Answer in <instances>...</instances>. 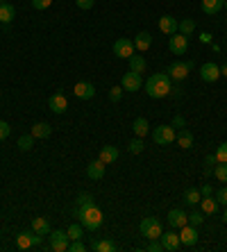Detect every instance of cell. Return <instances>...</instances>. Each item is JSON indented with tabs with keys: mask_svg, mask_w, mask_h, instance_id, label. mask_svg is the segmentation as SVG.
Listing matches in <instances>:
<instances>
[{
	"mask_svg": "<svg viewBox=\"0 0 227 252\" xmlns=\"http://www.w3.org/2000/svg\"><path fill=\"white\" fill-rule=\"evenodd\" d=\"M32 229H34L39 236H48L53 229H50V220L48 218H43V216H39V218H34L32 220Z\"/></svg>",
	"mask_w": 227,
	"mask_h": 252,
	"instance_id": "44dd1931",
	"label": "cell"
},
{
	"mask_svg": "<svg viewBox=\"0 0 227 252\" xmlns=\"http://www.w3.org/2000/svg\"><path fill=\"white\" fill-rule=\"evenodd\" d=\"M221 75H223V77H227V64H223V66H221Z\"/></svg>",
	"mask_w": 227,
	"mask_h": 252,
	"instance_id": "f907efd6",
	"label": "cell"
},
{
	"mask_svg": "<svg viewBox=\"0 0 227 252\" xmlns=\"http://www.w3.org/2000/svg\"><path fill=\"white\" fill-rule=\"evenodd\" d=\"M200 77H202V82H216L221 77V66L214 62H207L200 66Z\"/></svg>",
	"mask_w": 227,
	"mask_h": 252,
	"instance_id": "8fae6325",
	"label": "cell"
},
{
	"mask_svg": "<svg viewBox=\"0 0 227 252\" xmlns=\"http://www.w3.org/2000/svg\"><path fill=\"white\" fill-rule=\"evenodd\" d=\"M75 216L80 218V223H82L84 229H91V232H96L98 227H102V216L100 207L93 202V195L91 193H80L78 195V207H75Z\"/></svg>",
	"mask_w": 227,
	"mask_h": 252,
	"instance_id": "6da1fadb",
	"label": "cell"
},
{
	"mask_svg": "<svg viewBox=\"0 0 227 252\" xmlns=\"http://www.w3.org/2000/svg\"><path fill=\"white\" fill-rule=\"evenodd\" d=\"M184 200H186V205H198V202L202 200L200 189H186V191H184Z\"/></svg>",
	"mask_w": 227,
	"mask_h": 252,
	"instance_id": "f546056e",
	"label": "cell"
},
{
	"mask_svg": "<svg viewBox=\"0 0 227 252\" xmlns=\"http://www.w3.org/2000/svg\"><path fill=\"white\" fill-rule=\"evenodd\" d=\"M170 89H173V80L168 77V73H152L145 82V94L155 100L170 95Z\"/></svg>",
	"mask_w": 227,
	"mask_h": 252,
	"instance_id": "7a4b0ae2",
	"label": "cell"
},
{
	"mask_svg": "<svg viewBox=\"0 0 227 252\" xmlns=\"http://www.w3.org/2000/svg\"><path fill=\"white\" fill-rule=\"evenodd\" d=\"M105 168H107V164L100 161V159H96V161H91V164L86 166V177L93 180V182H98V180L105 177Z\"/></svg>",
	"mask_w": 227,
	"mask_h": 252,
	"instance_id": "9a60e30c",
	"label": "cell"
},
{
	"mask_svg": "<svg viewBox=\"0 0 227 252\" xmlns=\"http://www.w3.org/2000/svg\"><path fill=\"white\" fill-rule=\"evenodd\" d=\"M200 43H211V34H209V32H202V34H200Z\"/></svg>",
	"mask_w": 227,
	"mask_h": 252,
	"instance_id": "c3c4849f",
	"label": "cell"
},
{
	"mask_svg": "<svg viewBox=\"0 0 227 252\" xmlns=\"http://www.w3.org/2000/svg\"><path fill=\"white\" fill-rule=\"evenodd\" d=\"M159 30H162L164 34H175V32H177V21H175L173 16H170V14H164L162 18H159Z\"/></svg>",
	"mask_w": 227,
	"mask_h": 252,
	"instance_id": "ac0fdd59",
	"label": "cell"
},
{
	"mask_svg": "<svg viewBox=\"0 0 227 252\" xmlns=\"http://www.w3.org/2000/svg\"><path fill=\"white\" fill-rule=\"evenodd\" d=\"M0 5H2V0H0Z\"/></svg>",
	"mask_w": 227,
	"mask_h": 252,
	"instance_id": "db71d44e",
	"label": "cell"
},
{
	"mask_svg": "<svg viewBox=\"0 0 227 252\" xmlns=\"http://www.w3.org/2000/svg\"><path fill=\"white\" fill-rule=\"evenodd\" d=\"M223 220H225V223H227V209L223 211Z\"/></svg>",
	"mask_w": 227,
	"mask_h": 252,
	"instance_id": "816d5d0a",
	"label": "cell"
},
{
	"mask_svg": "<svg viewBox=\"0 0 227 252\" xmlns=\"http://www.w3.org/2000/svg\"><path fill=\"white\" fill-rule=\"evenodd\" d=\"M93 2H96V0H75V5H78L80 9H91Z\"/></svg>",
	"mask_w": 227,
	"mask_h": 252,
	"instance_id": "f6af8a7d",
	"label": "cell"
},
{
	"mask_svg": "<svg viewBox=\"0 0 227 252\" xmlns=\"http://www.w3.org/2000/svg\"><path fill=\"white\" fill-rule=\"evenodd\" d=\"M9 134H12V127H9V123L0 121V141H5Z\"/></svg>",
	"mask_w": 227,
	"mask_h": 252,
	"instance_id": "60d3db41",
	"label": "cell"
},
{
	"mask_svg": "<svg viewBox=\"0 0 227 252\" xmlns=\"http://www.w3.org/2000/svg\"><path fill=\"white\" fill-rule=\"evenodd\" d=\"M50 250L55 252H66L68 250V243H71V239H68V234H66V229H55V232H50Z\"/></svg>",
	"mask_w": 227,
	"mask_h": 252,
	"instance_id": "52a82bcc",
	"label": "cell"
},
{
	"mask_svg": "<svg viewBox=\"0 0 227 252\" xmlns=\"http://www.w3.org/2000/svg\"><path fill=\"white\" fill-rule=\"evenodd\" d=\"M50 5H53V0H32V7L39 9V12H41V9H48Z\"/></svg>",
	"mask_w": 227,
	"mask_h": 252,
	"instance_id": "7bdbcfd3",
	"label": "cell"
},
{
	"mask_svg": "<svg viewBox=\"0 0 227 252\" xmlns=\"http://www.w3.org/2000/svg\"><path fill=\"white\" fill-rule=\"evenodd\" d=\"M139 232H141V236H145L148 241L159 239V236H162V232H164L162 220H159V218H155V216L143 218V220H141V225H139Z\"/></svg>",
	"mask_w": 227,
	"mask_h": 252,
	"instance_id": "3957f363",
	"label": "cell"
},
{
	"mask_svg": "<svg viewBox=\"0 0 227 252\" xmlns=\"http://www.w3.org/2000/svg\"><path fill=\"white\" fill-rule=\"evenodd\" d=\"M148 250H150V252H164L162 241H159V239H152V241H148Z\"/></svg>",
	"mask_w": 227,
	"mask_h": 252,
	"instance_id": "b9f144b4",
	"label": "cell"
},
{
	"mask_svg": "<svg viewBox=\"0 0 227 252\" xmlns=\"http://www.w3.org/2000/svg\"><path fill=\"white\" fill-rule=\"evenodd\" d=\"M120 87H123V91H132V94H134V91H139V89L143 87V82H141V75H139V73H125V75H123V80H120Z\"/></svg>",
	"mask_w": 227,
	"mask_h": 252,
	"instance_id": "7c38bea8",
	"label": "cell"
},
{
	"mask_svg": "<svg viewBox=\"0 0 227 252\" xmlns=\"http://www.w3.org/2000/svg\"><path fill=\"white\" fill-rule=\"evenodd\" d=\"M132 129H134V134L141 139V136H145L150 132V123L145 121V118H137V121L132 123Z\"/></svg>",
	"mask_w": 227,
	"mask_h": 252,
	"instance_id": "f1b7e54d",
	"label": "cell"
},
{
	"mask_svg": "<svg viewBox=\"0 0 227 252\" xmlns=\"http://www.w3.org/2000/svg\"><path fill=\"white\" fill-rule=\"evenodd\" d=\"M198 227H193L191 223H186L184 227H179V241H182V246L186 248H193L198 243Z\"/></svg>",
	"mask_w": 227,
	"mask_h": 252,
	"instance_id": "30bf717a",
	"label": "cell"
},
{
	"mask_svg": "<svg viewBox=\"0 0 227 252\" xmlns=\"http://www.w3.org/2000/svg\"><path fill=\"white\" fill-rule=\"evenodd\" d=\"M189 223H191L193 227L202 225L204 223V214H202V211H193V214H189Z\"/></svg>",
	"mask_w": 227,
	"mask_h": 252,
	"instance_id": "74e56055",
	"label": "cell"
},
{
	"mask_svg": "<svg viewBox=\"0 0 227 252\" xmlns=\"http://www.w3.org/2000/svg\"><path fill=\"white\" fill-rule=\"evenodd\" d=\"M118 148L116 146H102V150H100V161H105V164H114L116 159H118Z\"/></svg>",
	"mask_w": 227,
	"mask_h": 252,
	"instance_id": "7402d4cb",
	"label": "cell"
},
{
	"mask_svg": "<svg viewBox=\"0 0 227 252\" xmlns=\"http://www.w3.org/2000/svg\"><path fill=\"white\" fill-rule=\"evenodd\" d=\"M86 250V246H84L82 241H73V243H68V252H84Z\"/></svg>",
	"mask_w": 227,
	"mask_h": 252,
	"instance_id": "ee69618b",
	"label": "cell"
},
{
	"mask_svg": "<svg viewBox=\"0 0 227 252\" xmlns=\"http://www.w3.org/2000/svg\"><path fill=\"white\" fill-rule=\"evenodd\" d=\"M170 125H173V127H186V118L177 114V116L173 118V123H170Z\"/></svg>",
	"mask_w": 227,
	"mask_h": 252,
	"instance_id": "bcb514c9",
	"label": "cell"
},
{
	"mask_svg": "<svg viewBox=\"0 0 227 252\" xmlns=\"http://www.w3.org/2000/svg\"><path fill=\"white\" fill-rule=\"evenodd\" d=\"M216 164H218V161H216V155H209V157L204 159V177L214 173V166Z\"/></svg>",
	"mask_w": 227,
	"mask_h": 252,
	"instance_id": "8d00e7d4",
	"label": "cell"
},
{
	"mask_svg": "<svg viewBox=\"0 0 227 252\" xmlns=\"http://www.w3.org/2000/svg\"><path fill=\"white\" fill-rule=\"evenodd\" d=\"M150 46H152V34L150 32H139L137 39H134V48L139 53H145V50H150Z\"/></svg>",
	"mask_w": 227,
	"mask_h": 252,
	"instance_id": "ffe728a7",
	"label": "cell"
},
{
	"mask_svg": "<svg viewBox=\"0 0 227 252\" xmlns=\"http://www.w3.org/2000/svg\"><path fill=\"white\" fill-rule=\"evenodd\" d=\"M41 239H43V236H39L34 229H25V232H21V234L16 236V246H18V250L41 248Z\"/></svg>",
	"mask_w": 227,
	"mask_h": 252,
	"instance_id": "5b68a950",
	"label": "cell"
},
{
	"mask_svg": "<svg viewBox=\"0 0 227 252\" xmlns=\"http://www.w3.org/2000/svg\"><path fill=\"white\" fill-rule=\"evenodd\" d=\"M91 250L93 252H114L116 250V243H114V241H107V239L93 241V243H91Z\"/></svg>",
	"mask_w": 227,
	"mask_h": 252,
	"instance_id": "83f0119b",
	"label": "cell"
},
{
	"mask_svg": "<svg viewBox=\"0 0 227 252\" xmlns=\"http://www.w3.org/2000/svg\"><path fill=\"white\" fill-rule=\"evenodd\" d=\"M214 198L218 200V205H225V207H227V187H221V189H218Z\"/></svg>",
	"mask_w": 227,
	"mask_h": 252,
	"instance_id": "ab89813d",
	"label": "cell"
},
{
	"mask_svg": "<svg viewBox=\"0 0 227 252\" xmlns=\"http://www.w3.org/2000/svg\"><path fill=\"white\" fill-rule=\"evenodd\" d=\"M175 141L179 143V148H184V150H189V148L193 146V134H191V132H189L186 127H182V129L177 132V136H175Z\"/></svg>",
	"mask_w": 227,
	"mask_h": 252,
	"instance_id": "4316f807",
	"label": "cell"
},
{
	"mask_svg": "<svg viewBox=\"0 0 227 252\" xmlns=\"http://www.w3.org/2000/svg\"><path fill=\"white\" fill-rule=\"evenodd\" d=\"M193 68V62H173V64L168 66V77L175 80V82H184L189 73Z\"/></svg>",
	"mask_w": 227,
	"mask_h": 252,
	"instance_id": "8992f818",
	"label": "cell"
},
{
	"mask_svg": "<svg viewBox=\"0 0 227 252\" xmlns=\"http://www.w3.org/2000/svg\"><path fill=\"white\" fill-rule=\"evenodd\" d=\"M159 241H162L164 250H170V252L179 250V246H182V241H179V234H177V232H170V229H168V232H162Z\"/></svg>",
	"mask_w": 227,
	"mask_h": 252,
	"instance_id": "4fadbf2b",
	"label": "cell"
},
{
	"mask_svg": "<svg viewBox=\"0 0 227 252\" xmlns=\"http://www.w3.org/2000/svg\"><path fill=\"white\" fill-rule=\"evenodd\" d=\"M30 134L34 136V139H48V136L53 134V127H50L48 123H34Z\"/></svg>",
	"mask_w": 227,
	"mask_h": 252,
	"instance_id": "d4e9b609",
	"label": "cell"
},
{
	"mask_svg": "<svg viewBox=\"0 0 227 252\" xmlns=\"http://www.w3.org/2000/svg\"><path fill=\"white\" fill-rule=\"evenodd\" d=\"M170 94H173L175 98H179V95H182V87H173L170 89Z\"/></svg>",
	"mask_w": 227,
	"mask_h": 252,
	"instance_id": "681fc988",
	"label": "cell"
},
{
	"mask_svg": "<svg viewBox=\"0 0 227 252\" xmlns=\"http://www.w3.org/2000/svg\"><path fill=\"white\" fill-rule=\"evenodd\" d=\"M177 30L182 32V34L191 36L193 30H196V23H193V18H184V21H179V23H177Z\"/></svg>",
	"mask_w": 227,
	"mask_h": 252,
	"instance_id": "1f68e13d",
	"label": "cell"
},
{
	"mask_svg": "<svg viewBox=\"0 0 227 252\" xmlns=\"http://www.w3.org/2000/svg\"><path fill=\"white\" fill-rule=\"evenodd\" d=\"M127 150H130L132 155H141V153H143V150H145V143H143V141H141V139H139V136H137V139H132L130 143H127Z\"/></svg>",
	"mask_w": 227,
	"mask_h": 252,
	"instance_id": "836d02e7",
	"label": "cell"
},
{
	"mask_svg": "<svg viewBox=\"0 0 227 252\" xmlns=\"http://www.w3.org/2000/svg\"><path fill=\"white\" fill-rule=\"evenodd\" d=\"M204 14H209V16H216V14L221 12L223 7H225V0H202L200 2Z\"/></svg>",
	"mask_w": 227,
	"mask_h": 252,
	"instance_id": "d6986e66",
	"label": "cell"
},
{
	"mask_svg": "<svg viewBox=\"0 0 227 252\" xmlns=\"http://www.w3.org/2000/svg\"><path fill=\"white\" fill-rule=\"evenodd\" d=\"M32 146H34V136L32 134H23L21 139H18V150L28 153V150H32Z\"/></svg>",
	"mask_w": 227,
	"mask_h": 252,
	"instance_id": "d6a6232c",
	"label": "cell"
},
{
	"mask_svg": "<svg viewBox=\"0 0 227 252\" xmlns=\"http://www.w3.org/2000/svg\"><path fill=\"white\" fill-rule=\"evenodd\" d=\"M134 53H137L134 41H130V39H125V36H120V39H116V41H114V55H116V57L130 59Z\"/></svg>",
	"mask_w": 227,
	"mask_h": 252,
	"instance_id": "ba28073f",
	"label": "cell"
},
{
	"mask_svg": "<svg viewBox=\"0 0 227 252\" xmlns=\"http://www.w3.org/2000/svg\"><path fill=\"white\" fill-rule=\"evenodd\" d=\"M214 175L218 182H225L227 184V164H216L214 166Z\"/></svg>",
	"mask_w": 227,
	"mask_h": 252,
	"instance_id": "e575fe53",
	"label": "cell"
},
{
	"mask_svg": "<svg viewBox=\"0 0 227 252\" xmlns=\"http://www.w3.org/2000/svg\"><path fill=\"white\" fill-rule=\"evenodd\" d=\"M175 136H177V132H175V127L170 123L157 125V127L152 129V141H155L157 146H168V143H173Z\"/></svg>",
	"mask_w": 227,
	"mask_h": 252,
	"instance_id": "277c9868",
	"label": "cell"
},
{
	"mask_svg": "<svg viewBox=\"0 0 227 252\" xmlns=\"http://www.w3.org/2000/svg\"><path fill=\"white\" fill-rule=\"evenodd\" d=\"M127 62H130V70H132V73H139V75H141V73H145V68H148L143 55H132Z\"/></svg>",
	"mask_w": 227,
	"mask_h": 252,
	"instance_id": "cb8c5ba5",
	"label": "cell"
},
{
	"mask_svg": "<svg viewBox=\"0 0 227 252\" xmlns=\"http://www.w3.org/2000/svg\"><path fill=\"white\" fill-rule=\"evenodd\" d=\"M200 193H202V198H207V195H214V189H211L209 184H202V187H200Z\"/></svg>",
	"mask_w": 227,
	"mask_h": 252,
	"instance_id": "7dc6e473",
	"label": "cell"
},
{
	"mask_svg": "<svg viewBox=\"0 0 227 252\" xmlns=\"http://www.w3.org/2000/svg\"><path fill=\"white\" fill-rule=\"evenodd\" d=\"M186 223H189V216H186L182 209H170L168 211V225H170V227L179 229V227H184Z\"/></svg>",
	"mask_w": 227,
	"mask_h": 252,
	"instance_id": "2e32d148",
	"label": "cell"
},
{
	"mask_svg": "<svg viewBox=\"0 0 227 252\" xmlns=\"http://www.w3.org/2000/svg\"><path fill=\"white\" fill-rule=\"evenodd\" d=\"M123 98V87H112L109 89V100H112V102H118V100Z\"/></svg>",
	"mask_w": 227,
	"mask_h": 252,
	"instance_id": "f35d334b",
	"label": "cell"
},
{
	"mask_svg": "<svg viewBox=\"0 0 227 252\" xmlns=\"http://www.w3.org/2000/svg\"><path fill=\"white\" fill-rule=\"evenodd\" d=\"M66 234H68V239L71 241H78V239H82L84 236V227H82V223H73V225H68V229H66Z\"/></svg>",
	"mask_w": 227,
	"mask_h": 252,
	"instance_id": "4dcf8cb0",
	"label": "cell"
},
{
	"mask_svg": "<svg viewBox=\"0 0 227 252\" xmlns=\"http://www.w3.org/2000/svg\"><path fill=\"white\" fill-rule=\"evenodd\" d=\"M14 16H16V9H14V5H7V2H2V5H0V23H2V25H9L14 21Z\"/></svg>",
	"mask_w": 227,
	"mask_h": 252,
	"instance_id": "484cf974",
	"label": "cell"
},
{
	"mask_svg": "<svg viewBox=\"0 0 227 252\" xmlns=\"http://www.w3.org/2000/svg\"><path fill=\"white\" fill-rule=\"evenodd\" d=\"M225 7H227V0H225Z\"/></svg>",
	"mask_w": 227,
	"mask_h": 252,
	"instance_id": "f5cc1de1",
	"label": "cell"
},
{
	"mask_svg": "<svg viewBox=\"0 0 227 252\" xmlns=\"http://www.w3.org/2000/svg\"><path fill=\"white\" fill-rule=\"evenodd\" d=\"M200 207H202L204 216H214L216 211H218V200H216L214 195H207V198L200 200Z\"/></svg>",
	"mask_w": 227,
	"mask_h": 252,
	"instance_id": "603a6c76",
	"label": "cell"
},
{
	"mask_svg": "<svg viewBox=\"0 0 227 252\" xmlns=\"http://www.w3.org/2000/svg\"><path fill=\"white\" fill-rule=\"evenodd\" d=\"M48 107L53 114H64L68 109V100H66L64 94H55L48 98Z\"/></svg>",
	"mask_w": 227,
	"mask_h": 252,
	"instance_id": "5bb4252c",
	"label": "cell"
},
{
	"mask_svg": "<svg viewBox=\"0 0 227 252\" xmlns=\"http://www.w3.org/2000/svg\"><path fill=\"white\" fill-rule=\"evenodd\" d=\"M214 155H216V161H218V164H227V141H223Z\"/></svg>",
	"mask_w": 227,
	"mask_h": 252,
	"instance_id": "d590c367",
	"label": "cell"
},
{
	"mask_svg": "<svg viewBox=\"0 0 227 252\" xmlns=\"http://www.w3.org/2000/svg\"><path fill=\"white\" fill-rule=\"evenodd\" d=\"M168 50L173 55H184L186 50H189V36L182 34V32L170 34V39H168Z\"/></svg>",
	"mask_w": 227,
	"mask_h": 252,
	"instance_id": "9c48e42d",
	"label": "cell"
},
{
	"mask_svg": "<svg viewBox=\"0 0 227 252\" xmlns=\"http://www.w3.org/2000/svg\"><path fill=\"white\" fill-rule=\"evenodd\" d=\"M73 94L78 95L80 100H91L93 95H96V87H93L91 82H78L75 89H73Z\"/></svg>",
	"mask_w": 227,
	"mask_h": 252,
	"instance_id": "e0dca14e",
	"label": "cell"
}]
</instances>
